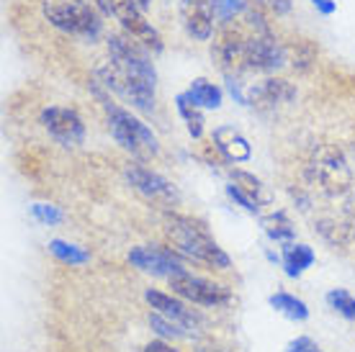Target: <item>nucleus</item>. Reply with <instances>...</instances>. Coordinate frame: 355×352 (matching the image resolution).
Masks as SVG:
<instances>
[{"label": "nucleus", "mask_w": 355, "mask_h": 352, "mask_svg": "<svg viewBox=\"0 0 355 352\" xmlns=\"http://www.w3.org/2000/svg\"><path fill=\"white\" fill-rule=\"evenodd\" d=\"M106 49L108 60L96 67V82L137 111L152 114L157 106V72L150 52L129 34H108Z\"/></svg>", "instance_id": "obj_1"}, {"label": "nucleus", "mask_w": 355, "mask_h": 352, "mask_svg": "<svg viewBox=\"0 0 355 352\" xmlns=\"http://www.w3.org/2000/svg\"><path fill=\"white\" fill-rule=\"evenodd\" d=\"M93 93H96V98L101 100L103 111H106L108 132H111V137H114L116 144L121 150H126L134 159H139V162H147V159L160 155V141H157L155 132H152L142 118H137L132 111H126L124 106L114 103L111 93L101 82L93 85Z\"/></svg>", "instance_id": "obj_2"}, {"label": "nucleus", "mask_w": 355, "mask_h": 352, "mask_svg": "<svg viewBox=\"0 0 355 352\" xmlns=\"http://www.w3.org/2000/svg\"><path fill=\"white\" fill-rule=\"evenodd\" d=\"M165 237L173 245V249H178L186 260L209 265L214 270H227L232 265L230 255L214 242L204 224L186 216V213H165Z\"/></svg>", "instance_id": "obj_3"}, {"label": "nucleus", "mask_w": 355, "mask_h": 352, "mask_svg": "<svg viewBox=\"0 0 355 352\" xmlns=\"http://www.w3.org/2000/svg\"><path fill=\"white\" fill-rule=\"evenodd\" d=\"M304 177L311 191L327 198H343L353 191V170H350L345 152L338 144L311 147L306 165H304Z\"/></svg>", "instance_id": "obj_4"}, {"label": "nucleus", "mask_w": 355, "mask_h": 352, "mask_svg": "<svg viewBox=\"0 0 355 352\" xmlns=\"http://www.w3.org/2000/svg\"><path fill=\"white\" fill-rule=\"evenodd\" d=\"M42 16L57 31L85 42H96L103 31L101 10L88 0H42Z\"/></svg>", "instance_id": "obj_5"}, {"label": "nucleus", "mask_w": 355, "mask_h": 352, "mask_svg": "<svg viewBox=\"0 0 355 352\" xmlns=\"http://www.w3.org/2000/svg\"><path fill=\"white\" fill-rule=\"evenodd\" d=\"M211 60L224 75L240 78L242 72H250L248 64V44H250V31L245 24H219L216 34L211 36Z\"/></svg>", "instance_id": "obj_6"}, {"label": "nucleus", "mask_w": 355, "mask_h": 352, "mask_svg": "<svg viewBox=\"0 0 355 352\" xmlns=\"http://www.w3.org/2000/svg\"><path fill=\"white\" fill-rule=\"evenodd\" d=\"M108 6H111V16L124 28V34L132 36L134 42H139L147 52L160 54L165 49L160 31L147 21L144 8L137 6V0H108Z\"/></svg>", "instance_id": "obj_7"}, {"label": "nucleus", "mask_w": 355, "mask_h": 352, "mask_svg": "<svg viewBox=\"0 0 355 352\" xmlns=\"http://www.w3.org/2000/svg\"><path fill=\"white\" fill-rule=\"evenodd\" d=\"M129 263L142 270V273L152 275V278H175L180 273H188L186 257L180 255L173 247H157V245H139L132 247L129 252Z\"/></svg>", "instance_id": "obj_8"}, {"label": "nucleus", "mask_w": 355, "mask_h": 352, "mask_svg": "<svg viewBox=\"0 0 355 352\" xmlns=\"http://www.w3.org/2000/svg\"><path fill=\"white\" fill-rule=\"evenodd\" d=\"M170 288H173L175 296H180V299L193 303V306L216 308L227 306L232 301L230 288H224L222 283L206 281V278L193 273H180L175 278H170Z\"/></svg>", "instance_id": "obj_9"}, {"label": "nucleus", "mask_w": 355, "mask_h": 352, "mask_svg": "<svg viewBox=\"0 0 355 352\" xmlns=\"http://www.w3.org/2000/svg\"><path fill=\"white\" fill-rule=\"evenodd\" d=\"M39 123L62 147H80L83 141H85V121H83V116L75 108L46 106L39 114Z\"/></svg>", "instance_id": "obj_10"}, {"label": "nucleus", "mask_w": 355, "mask_h": 352, "mask_svg": "<svg viewBox=\"0 0 355 352\" xmlns=\"http://www.w3.org/2000/svg\"><path fill=\"white\" fill-rule=\"evenodd\" d=\"M248 64L250 72H258V75H275L288 64V46L273 34H250L248 44Z\"/></svg>", "instance_id": "obj_11"}, {"label": "nucleus", "mask_w": 355, "mask_h": 352, "mask_svg": "<svg viewBox=\"0 0 355 352\" xmlns=\"http://www.w3.org/2000/svg\"><path fill=\"white\" fill-rule=\"evenodd\" d=\"M124 177L137 193L152 203L175 206L178 198H180L178 188L170 183L168 177L160 175V173H155V170H150V168H144L142 162H134V165L129 162V165L124 168Z\"/></svg>", "instance_id": "obj_12"}, {"label": "nucleus", "mask_w": 355, "mask_h": 352, "mask_svg": "<svg viewBox=\"0 0 355 352\" xmlns=\"http://www.w3.org/2000/svg\"><path fill=\"white\" fill-rule=\"evenodd\" d=\"M245 96H248L250 108H255L260 114H270L275 108L291 103L293 98H296V88H293V82L278 78V75H268L266 80L250 85Z\"/></svg>", "instance_id": "obj_13"}, {"label": "nucleus", "mask_w": 355, "mask_h": 352, "mask_svg": "<svg viewBox=\"0 0 355 352\" xmlns=\"http://www.w3.org/2000/svg\"><path fill=\"white\" fill-rule=\"evenodd\" d=\"M144 301L150 303L152 311H157L162 317H168L170 322H175V324L186 326L188 332H198V326H201V314L193 311V308L188 306L186 301L180 299V296H170V293H162V291H155V288H147L144 291Z\"/></svg>", "instance_id": "obj_14"}, {"label": "nucleus", "mask_w": 355, "mask_h": 352, "mask_svg": "<svg viewBox=\"0 0 355 352\" xmlns=\"http://www.w3.org/2000/svg\"><path fill=\"white\" fill-rule=\"evenodd\" d=\"M180 21L196 42H209L216 34V13L209 0H180Z\"/></svg>", "instance_id": "obj_15"}, {"label": "nucleus", "mask_w": 355, "mask_h": 352, "mask_svg": "<svg viewBox=\"0 0 355 352\" xmlns=\"http://www.w3.org/2000/svg\"><path fill=\"white\" fill-rule=\"evenodd\" d=\"M211 147L222 155L224 162L230 165H242L252 159V147H250L248 137L242 132H237L230 123H222L211 132Z\"/></svg>", "instance_id": "obj_16"}, {"label": "nucleus", "mask_w": 355, "mask_h": 352, "mask_svg": "<svg viewBox=\"0 0 355 352\" xmlns=\"http://www.w3.org/2000/svg\"><path fill=\"white\" fill-rule=\"evenodd\" d=\"M314 231L332 247H347L355 242V227L343 216V213H340V216H335V213L317 216V219H314Z\"/></svg>", "instance_id": "obj_17"}, {"label": "nucleus", "mask_w": 355, "mask_h": 352, "mask_svg": "<svg viewBox=\"0 0 355 352\" xmlns=\"http://www.w3.org/2000/svg\"><path fill=\"white\" fill-rule=\"evenodd\" d=\"M317 255L309 245H299V242H288L284 245V252H281V265L288 278H302L311 265H314Z\"/></svg>", "instance_id": "obj_18"}, {"label": "nucleus", "mask_w": 355, "mask_h": 352, "mask_svg": "<svg viewBox=\"0 0 355 352\" xmlns=\"http://www.w3.org/2000/svg\"><path fill=\"white\" fill-rule=\"evenodd\" d=\"M230 175H232V183L237 185V188H242L258 206H270L273 203V193L268 191V185L260 177L252 175V173H248V170L242 168H232Z\"/></svg>", "instance_id": "obj_19"}, {"label": "nucleus", "mask_w": 355, "mask_h": 352, "mask_svg": "<svg viewBox=\"0 0 355 352\" xmlns=\"http://www.w3.org/2000/svg\"><path fill=\"white\" fill-rule=\"evenodd\" d=\"M188 96L193 98L196 106H201L204 111H216L224 103V90L206 78H196L188 88Z\"/></svg>", "instance_id": "obj_20"}, {"label": "nucleus", "mask_w": 355, "mask_h": 352, "mask_svg": "<svg viewBox=\"0 0 355 352\" xmlns=\"http://www.w3.org/2000/svg\"><path fill=\"white\" fill-rule=\"evenodd\" d=\"M260 227H263V231L268 234V239L281 242V245H288V242L296 239V227H293V221L288 219L286 211H273V213L260 216Z\"/></svg>", "instance_id": "obj_21"}, {"label": "nucleus", "mask_w": 355, "mask_h": 352, "mask_svg": "<svg viewBox=\"0 0 355 352\" xmlns=\"http://www.w3.org/2000/svg\"><path fill=\"white\" fill-rule=\"evenodd\" d=\"M175 108H178V114H180V118H183V123H186L188 134H191L193 139H201V137H204V114H201L204 108L196 106L193 98L188 96V90L180 93V96H175Z\"/></svg>", "instance_id": "obj_22"}, {"label": "nucleus", "mask_w": 355, "mask_h": 352, "mask_svg": "<svg viewBox=\"0 0 355 352\" xmlns=\"http://www.w3.org/2000/svg\"><path fill=\"white\" fill-rule=\"evenodd\" d=\"M268 303L278 311V314H284L286 319H291V322H306L309 319V306L304 303L302 299H296L293 293H286V291H275Z\"/></svg>", "instance_id": "obj_23"}, {"label": "nucleus", "mask_w": 355, "mask_h": 352, "mask_svg": "<svg viewBox=\"0 0 355 352\" xmlns=\"http://www.w3.org/2000/svg\"><path fill=\"white\" fill-rule=\"evenodd\" d=\"M46 247H49V252H52L60 263L70 265V267H78V265L90 263V252H85V249H83V247H78V245L64 242V239H52Z\"/></svg>", "instance_id": "obj_24"}, {"label": "nucleus", "mask_w": 355, "mask_h": 352, "mask_svg": "<svg viewBox=\"0 0 355 352\" xmlns=\"http://www.w3.org/2000/svg\"><path fill=\"white\" fill-rule=\"evenodd\" d=\"M147 322H150L152 332L160 337V340H191V337H193V332H188L186 326L170 322L168 317H162L157 311H150V319H147Z\"/></svg>", "instance_id": "obj_25"}, {"label": "nucleus", "mask_w": 355, "mask_h": 352, "mask_svg": "<svg viewBox=\"0 0 355 352\" xmlns=\"http://www.w3.org/2000/svg\"><path fill=\"white\" fill-rule=\"evenodd\" d=\"M317 62V49L309 39H299L296 44L288 49V64H291L296 72H309Z\"/></svg>", "instance_id": "obj_26"}, {"label": "nucleus", "mask_w": 355, "mask_h": 352, "mask_svg": "<svg viewBox=\"0 0 355 352\" xmlns=\"http://www.w3.org/2000/svg\"><path fill=\"white\" fill-rule=\"evenodd\" d=\"M327 303L332 311H338L340 317L347 322H355V296L347 293L345 288H332L327 293Z\"/></svg>", "instance_id": "obj_27"}, {"label": "nucleus", "mask_w": 355, "mask_h": 352, "mask_svg": "<svg viewBox=\"0 0 355 352\" xmlns=\"http://www.w3.org/2000/svg\"><path fill=\"white\" fill-rule=\"evenodd\" d=\"M209 3H211L214 13H216V21L219 24H230V21H234L237 16L245 13V8L252 0H209Z\"/></svg>", "instance_id": "obj_28"}, {"label": "nucleus", "mask_w": 355, "mask_h": 352, "mask_svg": "<svg viewBox=\"0 0 355 352\" xmlns=\"http://www.w3.org/2000/svg\"><path fill=\"white\" fill-rule=\"evenodd\" d=\"M31 216L36 221H42V224H46V227H54V224H60L64 219L62 211L57 206H52V203H34L31 206Z\"/></svg>", "instance_id": "obj_29"}, {"label": "nucleus", "mask_w": 355, "mask_h": 352, "mask_svg": "<svg viewBox=\"0 0 355 352\" xmlns=\"http://www.w3.org/2000/svg\"><path fill=\"white\" fill-rule=\"evenodd\" d=\"M227 195H230V201L240 203V206H242V209H245L248 213H260V206H258V203L252 201V198H250V195L245 193L242 188H237L234 183L227 185Z\"/></svg>", "instance_id": "obj_30"}, {"label": "nucleus", "mask_w": 355, "mask_h": 352, "mask_svg": "<svg viewBox=\"0 0 355 352\" xmlns=\"http://www.w3.org/2000/svg\"><path fill=\"white\" fill-rule=\"evenodd\" d=\"M255 3H260L270 16H286L293 6V0H255Z\"/></svg>", "instance_id": "obj_31"}, {"label": "nucleus", "mask_w": 355, "mask_h": 352, "mask_svg": "<svg viewBox=\"0 0 355 352\" xmlns=\"http://www.w3.org/2000/svg\"><path fill=\"white\" fill-rule=\"evenodd\" d=\"M286 352H320V347H317V342L311 337H296V340L288 342Z\"/></svg>", "instance_id": "obj_32"}, {"label": "nucleus", "mask_w": 355, "mask_h": 352, "mask_svg": "<svg viewBox=\"0 0 355 352\" xmlns=\"http://www.w3.org/2000/svg\"><path fill=\"white\" fill-rule=\"evenodd\" d=\"M343 198H345V203H343V211L340 213H343V216H345V219L355 227V193L350 191V193L343 195Z\"/></svg>", "instance_id": "obj_33"}, {"label": "nucleus", "mask_w": 355, "mask_h": 352, "mask_svg": "<svg viewBox=\"0 0 355 352\" xmlns=\"http://www.w3.org/2000/svg\"><path fill=\"white\" fill-rule=\"evenodd\" d=\"M314 8L320 10L322 16H332L335 10H338V6H335V0H309Z\"/></svg>", "instance_id": "obj_34"}, {"label": "nucleus", "mask_w": 355, "mask_h": 352, "mask_svg": "<svg viewBox=\"0 0 355 352\" xmlns=\"http://www.w3.org/2000/svg\"><path fill=\"white\" fill-rule=\"evenodd\" d=\"M142 352H180V350H175V347H173V344H168L165 340H155V342L144 344Z\"/></svg>", "instance_id": "obj_35"}, {"label": "nucleus", "mask_w": 355, "mask_h": 352, "mask_svg": "<svg viewBox=\"0 0 355 352\" xmlns=\"http://www.w3.org/2000/svg\"><path fill=\"white\" fill-rule=\"evenodd\" d=\"M196 352H234L230 347H216V344H209V347H198Z\"/></svg>", "instance_id": "obj_36"}, {"label": "nucleus", "mask_w": 355, "mask_h": 352, "mask_svg": "<svg viewBox=\"0 0 355 352\" xmlns=\"http://www.w3.org/2000/svg\"><path fill=\"white\" fill-rule=\"evenodd\" d=\"M137 6H142V8H150L152 0H137Z\"/></svg>", "instance_id": "obj_37"}]
</instances>
